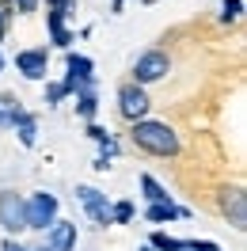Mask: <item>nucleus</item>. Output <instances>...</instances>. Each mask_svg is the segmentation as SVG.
Returning a JSON list of instances; mask_svg holds the SVG:
<instances>
[{"label": "nucleus", "mask_w": 247, "mask_h": 251, "mask_svg": "<svg viewBox=\"0 0 247 251\" xmlns=\"http://www.w3.org/2000/svg\"><path fill=\"white\" fill-rule=\"evenodd\" d=\"M76 198L84 202V209H88V217L95 221V225H110V202L103 190L95 187H76Z\"/></svg>", "instance_id": "obj_6"}, {"label": "nucleus", "mask_w": 247, "mask_h": 251, "mask_svg": "<svg viewBox=\"0 0 247 251\" xmlns=\"http://www.w3.org/2000/svg\"><path fill=\"white\" fill-rule=\"evenodd\" d=\"M8 126H16L19 129V141L23 145H34V133H38V122H34V114H27V110H8Z\"/></svg>", "instance_id": "obj_10"}, {"label": "nucleus", "mask_w": 247, "mask_h": 251, "mask_svg": "<svg viewBox=\"0 0 247 251\" xmlns=\"http://www.w3.org/2000/svg\"><path fill=\"white\" fill-rule=\"evenodd\" d=\"M224 217L232 221V228H244L247 225V194L240 187H232L224 194Z\"/></svg>", "instance_id": "obj_9"}, {"label": "nucleus", "mask_w": 247, "mask_h": 251, "mask_svg": "<svg viewBox=\"0 0 247 251\" xmlns=\"http://www.w3.org/2000/svg\"><path fill=\"white\" fill-rule=\"evenodd\" d=\"M65 95H69V92H65V84H49V88H46V103L53 107V103H61Z\"/></svg>", "instance_id": "obj_17"}, {"label": "nucleus", "mask_w": 247, "mask_h": 251, "mask_svg": "<svg viewBox=\"0 0 247 251\" xmlns=\"http://www.w3.org/2000/svg\"><path fill=\"white\" fill-rule=\"evenodd\" d=\"M34 251H46V248H34Z\"/></svg>", "instance_id": "obj_22"}, {"label": "nucleus", "mask_w": 247, "mask_h": 251, "mask_svg": "<svg viewBox=\"0 0 247 251\" xmlns=\"http://www.w3.org/2000/svg\"><path fill=\"white\" fill-rule=\"evenodd\" d=\"M38 8V0H19V12H34Z\"/></svg>", "instance_id": "obj_19"}, {"label": "nucleus", "mask_w": 247, "mask_h": 251, "mask_svg": "<svg viewBox=\"0 0 247 251\" xmlns=\"http://www.w3.org/2000/svg\"><path fill=\"white\" fill-rule=\"evenodd\" d=\"M0 225L8 236L27 232V221H23V194L16 190H0Z\"/></svg>", "instance_id": "obj_4"}, {"label": "nucleus", "mask_w": 247, "mask_h": 251, "mask_svg": "<svg viewBox=\"0 0 247 251\" xmlns=\"http://www.w3.org/2000/svg\"><path fill=\"white\" fill-rule=\"evenodd\" d=\"M0 251H27V248H23V244H19L16 236H8V240H4V244H0Z\"/></svg>", "instance_id": "obj_18"}, {"label": "nucleus", "mask_w": 247, "mask_h": 251, "mask_svg": "<svg viewBox=\"0 0 247 251\" xmlns=\"http://www.w3.org/2000/svg\"><path fill=\"white\" fill-rule=\"evenodd\" d=\"M76 103H80V114L84 118H95V110H99V99H95V88H88V92H76Z\"/></svg>", "instance_id": "obj_14"}, {"label": "nucleus", "mask_w": 247, "mask_h": 251, "mask_svg": "<svg viewBox=\"0 0 247 251\" xmlns=\"http://www.w3.org/2000/svg\"><path fill=\"white\" fill-rule=\"evenodd\" d=\"M129 221H133V202L110 205V225H129Z\"/></svg>", "instance_id": "obj_15"}, {"label": "nucleus", "mask_w": 247, "mask_h": 251, "mask_svg": "<svg viewBox=\"0 0 247 251\" xmlns=\"http://www.w3.org/2000/svg\"><path fill=\"white\" fill-rule=\"evenodd\" d=\"M141 251H156V248H141Z\"/></svg>", "instance_id": "obj_20"}, {"label": "nucleus", "mask_w": 247, "mask_h": 251, "mask_svg": "<svg viewBox=\"0 0 247 251\" xmlns=\"http://www.w3.org/2000/svg\"><path fill=\"white\" fill-rule=\"evenodd\" d=\"M148 95H145V88H137V84H125L122 92H118V110H122V118H129V122H141L145 114H148Z\"/></svg>", "instance_id": "obj_5"}, {"label": "nucleus", "mask_w": 247, "mask_h": 251, "mask_svg": "<svg viewBox=\"0 0 247 251\" xmlns=\"http://www.w3.org/2000/svg\"><path fill=\"white\" fill-rule=\"evenodd\" d=\"M141 190H145L148 205H152V202H171V194H168L164 187H160V183H156L152 175H141Z\"/></svg>", "instance_id": "obj_13"}, {"label": "nucleus", "mask_w": 247, "mask_h": 251, "mask_svg": "<svg viewBox=\"0 0 247 251\" xmlns=\"http://www.w3.org/2000/svg\"><path fill=\"white\" fill-rule=\"evenodd\" d=\"M240 12H244V0H224L221 4V19L228 23V19H240Z\"/></svg>", "instance_id": "obj_16"}, {"label": "nucleus", "mask_w": 247, "mask_h": 251, "mask_svg": "<svg viewBox=\"0 0 247 251\" xmlns=\"http://www.w3.org/2000/svg\"><path fill=\"white\" fill-rule=\"evenodd\" d=\"M0 69H4V57H0Z\"/></svg>", "instance_id": "obj_21"}, {"label": "nucleus", "mask_w": 247, "mask_h": 251, "mask_svg": "<svg viewBox=\"0 0 247 251\" xmlns=\"http://www.w3.org/2000/svg\"><path fill=\"white\" fill-rule=\"evenodd\" d=\"M49 34H53V42H57V46H69V42H73V34L65 31V16L61 12H57V8H49Z\"/></svg>", "instance_id": "obj_12"}, {"label": "nucleus", "mask_w": 247, "mask_h": 251, "mask_svg": "<svg viewBox=\"0 0 247 251\" xmlns=\"http://www.w3.org/2000/svg\"><path fill=\"white\" fill-rule=\"evenodd\" d=\"M133 145L152 152V156H175L179 152V133L168 122H152V118H141L133 122Z\"/></svg>", "instance_id": "obj_1"}, {"label": "nucleus", "mask_w": 247, "mask_h": 251, "mask_svg": "<svg viewBox=\"0 0 247 251\" xmlns=\"http://www.w3.org/2000/svg\"><path fill=\"white\" fill-rule=\"evenodd\" d=\"M46 251H73L76 248V225H69V221H53L46 228Z\"/></svg>", "instance_id": "obj_8"}, {"label": "nucleus", "mask_w": 247, "mask_h": 251, "mask_svg": "<svg viewBox=\"0 0 247 251\" xmlns=\"http://www.w3.org/2000/svg\"><path fill=\"white\" fill-rule=\"evenodd\" d=\"M23 221H27V228H34V232H46L49 225L57 221V198L49 190H38L31 198H23Z\"/></svg>", "instance_id": "obj_2"}, {"label": "nucleus", "mask_w": 247, "mask_h": 251, "mask_svg": "<svg viewBox=\"0 0 247 251\" xmlns=\"http://www.w3.org/2000/svg\"><path fill=\"white\" fill-rule=\"evenodd\" d=\"M16 69L27 80H46L49 53H46V50H19V53H16Z\"/></svg>", "instance_id": "obj_7"}, {"label": "nucleus", "mask_w": 247, "mask_h": 251, "mask_svg": "<svg viewBox=\"0 0 247 251\" xmlns=\"http://www.w3.org/2000/svg\"><path fill=\"white\" fill-rule=\"evenodd\" d=\"M171 73V57L164 50H145L137 61H133V84L145 88V84H156V80H164Z\"/></svg>", "instance_id": "obj_3"}, {"label": "nucleus", "mask_w": 247, "mask_h": 251, "mask_svg": "<svg viewBox=\"0 0 247 251\" xmlns=\"http://www.w3.org/2000/svg\"><path fill=\"white\" fill-rule=\"evenodd\" d=\"M179 213H183V209H179L175 202H152L145 217H148V221H156V225H164V221H175Z\"/></svg>", "instance_id": "obj_11"}]
</instances>
